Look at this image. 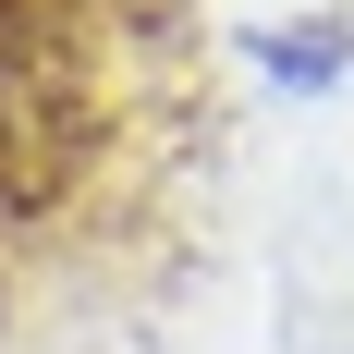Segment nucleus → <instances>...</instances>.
I'll return each instance as SVG.
<instances>
[{
	"instance_id": "nucleus-1",
	"label": "nucleus",
	"mask_w": 354,
	"mask_h": 354,
	"mask_svg": "<svg viewBox=\"0 0 354 354\" xmlns=\"http://www.w3.org/2000/svg\"><path fill=\"white\" fill-rule=\"evenodd\" d=\"M232 49H245L257 86H281V98H330V86L354 73V12H342V0H306V12H281V25H245Z\"/></svg>"
}]
</instances>
